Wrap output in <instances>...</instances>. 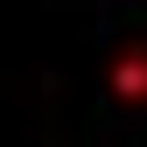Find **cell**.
<instances>
[{"label":"cell","instance_id":"6da1fadb","mask_svg":"<svg viewBox=\"0 0 147 147\" xmlns=\"http://www.w3.org/2000/svg\"><path fill=\"white\" fill-rule=\"evenodd\" d=\"M112 91H119L126 105H140V98H147V49H126V56L112 63Z\"/></svg>","mask_w":147,"mask_h":147}]
</instances>
